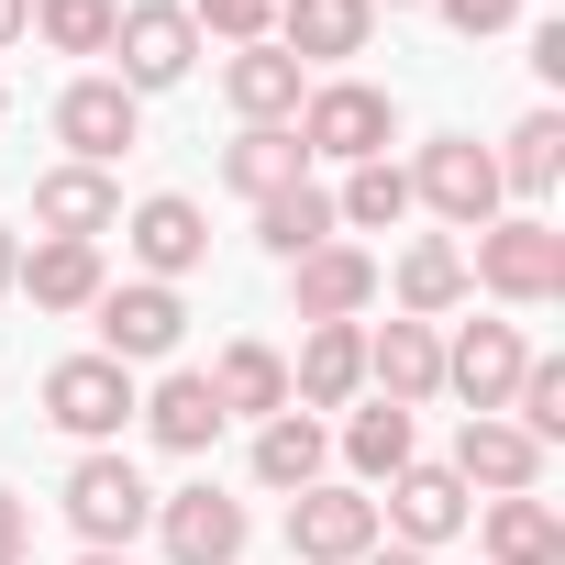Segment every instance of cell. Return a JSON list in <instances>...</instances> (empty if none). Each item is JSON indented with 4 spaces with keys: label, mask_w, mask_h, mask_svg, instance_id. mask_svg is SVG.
<instances>
[{
    "label": "cell",
    "mask_w": 565,
    "mask_h": 565,
    "mask_svg": "<svg viewBox=\"0 0 565 565\" xmlns=\"http://www.w3.org/2000/svg\"><path fill=\"white\" fill-rule=\"evenodd\" d=\"M466 277H477L488 300H510V311H543V300H565V233L543 211H510V222L477 233V266Z\"/></svg>",
    "instance_id": "cell-1"
},
{
    "label": "cell",
    "mask_w": 565,
    "mask_h": 565,
    "mask_svg": "<svg viewBox=\"0 0 565 565\" xmlns=\"http://www.w3.org/2000/svg\"><path fill=\"white\" fill-rule=\"evenodd\" d=\"M300 156H344V167H377L388 145H399V111H388V89H366V78H322L311 100H300Z\"/></svg>",
    "instance_id": "cell-2"
},
{
    "label": "cell",
    "mask_w": 565,
    "mask_h": 565,
    "mask_svg": "<svg viewBox=\"0 0 565 565\" xmlns=\"http://www.w3.org/2000/svg\"><path fill=\"white\" fill-rule=\"evenodd\" d=\"M67 521H78V543H89V554H122V543L156 521V488L134 477V455L89 444V455L67 466Z\"/></svg>",
    "instance_id": "cell-3"
},
{
    "label": "cell",
    "mask_w": 565,
    "mask_h": 565,
    "mask_svg": "<svg viewBox=\"0 0 565 565\" xmlns=\"http://www.w3.org/2000/svg\"><path fill=\"white\" fill-rule=\"evenodd\" d=\"M411 200H433L455 233H488L510 189H499V156H488L477 134H433V145H422V167H411Z\"/></svg>",
    "instance_id": "cell-4"
},
{
    "label": "cell",
    "mask_w": 565,
    "mask_h": 565,
    "mask_svg": "<svg viewBox=\"0 0 565 565\" xmlns=\"http://www.w3.org/2000/svg\"><path fill=\"white\" fill-rule=\"evenodd\" d=\"M134 411H145L134 366H111V355H67V366H45V422H56V433H78V444H111Z\"/></svg>",
    "instance_id": "cell-5"
},
{
    "label": "cell",
    "mask_w": 565,
    "mask_h": 565,
    "mask_svg": "<svg viewBox=\"0 0 565 565\" xmlns=\"http://www.w3.org/2000/svg\"><path fill=\"white\" fill-rule=\"evenodd\" d=\"M111 56H122V89L145 100V89H178L189 67H200V23L178 12V0H134V12L111 23Z\"/></svg>",
    "instance_id": "cell-6"
},
{
    "label": "cell",
    "mask_w": 565,
    "mask_h": 565,
    "mask_svg": "<svg viewBox=\"0 0 565 565\" xmlns=\"http://www.w3.org/2000/svg\"><path fill=\"white\" fill-rule=\"evenodd\" d=\"M89 311H100V355H111V366H156V355H178V333H189V300L156 289V277H122V289H100Z\"/></svg>",
    "instance_id": "cell-7"
},
{
    "label": "cell",
    "mask_w": 565,
    "mask_h": 565,
    "mask_svg": "<svg viewBox=\"0 0 565 565\" xmlns=\"http://www.w3.org/2000/svg\"><path fill=\"white\" fill-rule=\"evenodd\" d=\"M56 145H67V167H111L122 145H145V100L122 78H78L56 100Z\"/></svg>",
    "instance_id": "cell-8"
},
{
    "label": "cell",
    "mask_w": 565,
    "mask_h": 565,
    "mask_svg": "<svg viewBox=\"0 0 565 565\" xmlns=\"http://www.w3.org/2000/svg\"><path fill=\"white\" fill-rule=\"evenodd\" d=\"M377 521H388L411 554H433V543H455V532L477 521V499H466V477H455V466H422V455H411V466L388 477V510H377Z\"/></svg>",
    "instance_id": "cell-9"
},
{
    "label": "cell",
    "mask_w": 565,
    "mask_h": 565,
    "mask_svg": "<svg viewBox=\"0 0 565 565\" xmlns=\"http://www.w3.org/2000/svg\"><path fill=\"white\" fill-rule=\"evenodd\" d=\"M521 366H532V344H521L510 322H466V333L444 344V388L466 399V422H477V411H510Z\"/></svg>",
    "instance_id": "cell-10"
},
{
    "label": "cell",
    "mask_w": 565,
    "mask_h": 565,
    "mask_svg": "<svg viewBox=\"0 0 565 565\" xmlns=\"http://www.w3.org/2000/svg\"><path fill=\"white\" fill-rule=\"evenodd\" d=\"M377 543V499L366 488H300L289 499V554L300 565H355Z\"/></svg>",
    "instance_id": "cell-11"
},
{
    "label": "cell",
    "mask_w": 565,
    "mask_h": 565,
    "mask_svg": "<svg viewBox=\"0 0 565 565\" xmlns=\"http://www.w3.org/2000/svg\"><path fill=\"white\" fill-rule=\"evenodd\" d=\"M122 244H134V266L156 277V289H178V277L211 255V222H200V200H178V189H156V200H134V222H122Z\"/></svg>",
    "instance_id": "cell-12"
},
{
    "label": "cell",
    "mask_w": 565,
    "mask_h": 565,
    "mask_svg": "<svg viewBox=\"0 0 565 565\" xmlns=\"http://www.w3.org/2000/svg\"><path fill=\"white\" fill-rule=\"evenodd\" d=\"M156 543H167V565H233L244 554V499L178 488V499H156Z\"/></svg>",
    "instance_id": "cell-13"
},
{
    "label": "cell",
    "mask_w": 565,
    "mask_h": 565,
    "mask_svg": "<svg viewBox=\"0 0 565 565\" xmlns=\"http://www.w3.org/2000/svg\"><path fill=\"white\" fill-rule=\"evenodd\" d=\"M455 477H466V488H488V499H521V488H543V444H532L521 422L477 411V422L455 433Z\"/></svg>",
    "instance_id": "cell-14"
},
{
    "label": "cell",
    "mask_w": 565,
    "mask_h": 565,
    "mask_svg": "<svg viewBox=\"0 0 565 565\" xmlns=\"http://www.w3.org/2000/svg\"><path fill=\"white\" fill-rule=\"evenodd\" d=\"M289 300H300V322H355L377 300V255L366 244H311L289 266Z\"/></svg>",
    "instance_id": "cell-15"
},
{
    "label": "cell",
    "mask_w": 565,
    "mask_h": 565,
    "mask_svg": "<svg viewBox=\"0 0 565 565\" xmlns=\"http://www.w3.org/2000/svg\"><path fill=\"white\" fill-rule=\"evenodd\" d=\"M222 100H233L244 122H300L311 67H300L289 45H233V56H222Z\"/></svg>",
    "instance_id": "cell-16"
},
{
    "label": "cell",
    "mask_w": 565,
    "mask_h": 565,
    "mask_svg": "<svg viewBox=\"0 0 565 565\" xmlns=\"http://www.w3.org/2000/svg\"><path fill=\"white\" fill-rule=\"evenodd\" d=\"M366 377H377L388 411H422V399L444 388V333H433V322H377V333H366Z\"/></svg>",
    "instance_id": "cell-17"
},
{
    "label": "cell",
    "mask_w": 565,
    "mask_h": 565,
    "mask_svg": "<svg viewBox=\"0 0 565 565\" xmlns=\"http://www.w3.org/2000/svg\"><path fill=\"white\" fill-rule=\"evenodd\" d=\"M366 34H377L366 0H277V34L266 45H289L300 67H333V56H366Z\"/></svg>",
    "instance_id": "cell-18"
},
{
    "label": "cell",
    "mask_w": 565,
    "mask_h": 565,
    "mask_svg": "<svg viewBox=\"0 0 565 565\" xmlns=\"http://www.w3.org/2000/svg\"><path fill=\"white\" fill-rule=\"evenodd\" d=\"M34 222H45V233H67V244H100V233L122 222L111 167H45V178H34Z\"/></svg>",
    "instance_id": "cell-19"
},
{
    "label": "cell",
    "mask_w": 565,
    "mask_h": 565,
    "mask_svg": "<svg viewBox=\"0 0 565 565\" xmlns=\"http://www.w3.org/2000/svg\"><path fill=\"white\" fill-rule=\"evenodd\" d=\"M355 388H366V322H311L289 399H300V411H344Z\"/></svg>",
    "instance_id": "cell-20"
},
{
    "label": "cell",
    "mask_w": 565,
    "mask_h": 565,
    "mask_svg": "<svg viewBox=\"0 0 565 565\" xmlns=\"http://www.w3.org/2000/svg\"><path fill=\"white\" fill-rule=\"evenodd\" d=\"M12 289L34 300V311H89L111 277H100V244H67V233H45L23 266H12Z\"/></svg>",
    "instance_id": "cell-21"
},
{
    "label": "cell",
    "mask_w": 565,
    "mask_h": 565,
    "mask_svg": "<svg viewBox=\"0 0 565 565\" xmlns=\"http://www.w3.org/2000/svg\"><path fill=\"white\" fill-rule=\"evenodd\" d=\"M222 178H233L244 200H277V189H300V178H311V156H300L289 122H244V134L222 145Z\"/></svg>",
    "instance_id": "cell-22"
},
{
    "label": "cell",
    "mask_w": 565,
    "mask_h": 565,
    "mask_svg": "<svg viewBox=\"0 0 565 565\" xmlns=\"http://www.w3.org/2000/svg\"><path fill=\"white\" fill-rule=\"evenodd\" d=\"M145 433H156L167 455H211V433H222V399H211V377H200V366L156 377V399H145Z\"/></svg>",
    "instance_id": "cell-23"
},
{
    "label": "cell",
    "mask_w": 565,
    "mask_h": 565,
    "mask_svg": "<svg viewBox=\"0 0 565 565\" xmlns=\"http://www.w3.org/2000/svg\"><path fill=\"white\" fill-rule=\"evenodd\" d=\"M477 532H488V565H565V521H554L532 488H521V499H488Z\"/></svg>",
    "instance_id": "cell-24"
},
{
    "label": "cell",
    "mask_w": 565,
    "mask_h": 565,
    "mask_svg": "<svg viewBox=\"0 0 565 565\" xmlns=\"http://www.w3.org/2000/svg\"><path fill=\"white\" fill-rule=\"evenodd\" d=\"M255 244L277 255V266H300L311 244H333V200L300 178V189H277V200H255Z\"/></svg>",
    "instance_id": "cell-25"
},
{
    "label": "cell",
    "mask_w": 565,
    "mask_h": 565,
    "mask_svg": "<svg viewBox=\"0 0 565 565\" xmlns=\"http://www.w3.org/2000/svg\"><path fill=\"white\" fill-rule=\"evenodd\" d=\"M211 399H222V422H233V411L277 422V411H289V366H277L266 344H222V366H211Z\"/></svg>",
    "instance_id": "cell-26"
},
{
    "label": "cell",
    "mask_w": 565,
    "mask_h": 565,
    "mask_svg": "<svg viewBox=\"0 0 565 565\" xmlns=\"http://www.w3.org/2000/svg\"><path fill=\"white\" fill-rule=\"evenodd\" d=\"M322 455H333V444H322L311 411H277V422L255 433V477H266V488H322Z\"/></svg>",
    "instance_id": "cell-27"
},
{
    "label": "cell",
    "mask_w": 565,
    "mask_h": 565,
    "mask_svg": "<svg viewBox=\"0 0 565 565\" xmlns=\"http://www.w3.org/2000/svg\"><path fill=\"white\" fill-rule=\"evenodd\" d=\"M455 300H466V255H455L444 233H422V244L399 255V311H411V322H444Z\"/></svg>",
    "instance_id": "cell-28"
},
{
    "label": "cell",
    "mask_w": 565,
    "mask_h": 565,
    "mask_svg": "<svg viewBox=\"0 0 565 565\" xmlns=\"http://www.w3.org/2000/svg\"><path fill=\"white\" fill-rule=\"evenodd\" d=\"M554 178H565V122H554V111H521V122H510V156H499V189L543 200Z\"/></svg>",
    "instance_id": "cell-29"
},
{
    "label": "cell",
    "mask_w": 565,
    "mask_h": 565,
    "mask_svg": "<svg viewBox=\"0 0 565 565\" xmlns=\"http://www.w3.org/2000/svg\"><path fill=\"white\" fill-rule=\"evenodd\" d=\"M344 466H355L366 488H388V477L411 466V411H388V399L355 411V422H344Z\"/></svg>",
    "instance_id": "cell-30"
},
{
    "label": "cell",
    "mask_w": 565,
    "mask_h": 565,
    "mask_svg": "<svg viewBox=\"0 0 565 565\" xmlns=\"http://www.w3.org/2000/svg\"><path fill=\"white\" fill-rule=\"evenodd\" d=\"M111 23H122V0H34V34L56 56H111Z\"/></svg>",
    "instance_id": "cell-31"
},
{
    "label": "cell",
    "mask_w": 565,
    "mask_h": 565,
    "mask_svg": "<svg viewBox=\"0 0 565 565\" xmlns=\"http://www.w3.org/2000/svg\"><path fill=\"white\" fill-rule=\"evenodd\" d=\"M399 211H411V167H388V156H377V167H355V178H344V200H333V222H355V233H388Z\"/></svg>",
    "instance_id": "cell-32"
},
{
    "label": "cell",
    "mask_w": 565,
    "mask_h": 565,
    "mask_svg": "<svg viewBox=\"0 0 565 565\" xmlns=\"http://www.w3.org/2000/svg\"><path fill=\"white\" fill-rule=\"evenodd\" d=\"M510 411H521V433H532V444H565V366H554V355H532V366H521V388H510Z\"/></svg>",
    "instance_id": "cell-33"
},
{
    "label": "cell",
    "mask_w": 565,
    "mask_h": 565,
    "mask_svg": "<svg viewBox=\"0 0 565 565\" xmlns=\"http://www.w3.org/2000/svg\"><path fill=\"white\" fill-rule=\"evenodd\" d=\"M189 23H211L222 45H266L277 34V0H189Z\"/></svg>",
    "instance_id": "cell-34"
},
{
    "label": "cell",
    "mask_w": 565,
    "mask_h": 565,
    "mask_svg": "<svg viewBox=\"0 0 565 565\" xmlns=\"http://www.w3.org/2000/svg\"><path fill=\"white\" fill-rule=\"evenodd\" d=\"M444 23L477 45V34H510V23H521V0H444Z\"/></svg>",
    "instance_id": "cell-35"
},
{
    "label": "cell",
    "mask_w": 565,
    "mask_h": 565,
    "mask_svg": "<svg viewBox=\"0 0 565 565\" xmlns=\"http://www.w3.org/2000/svg\"><path fill=\"white\" fill-rule=\"evenodd\" d=\"M23 554H34V510L0 488V565H23Z\"/></svg>",
    "instance_id": "cell-36"
},
{
    "label": "cell",
    "mask_w": 565,
    "mask_h": 565,
    "mask_svg": "<svg viewBox=\"0 0 565 565\" xmlns=\"http://www.w3.org/2000/svg\"><path fill=\"white\" fill-rule=\"evenodd\" d=\"M34 34V0H0V45H23Z\"/></svg>",
    "instance_id": "cell-37"
},
{
    "label": "cell",
    "mask_w": 565,
    "mask_h": 565,
    "mask_svg": "<svg viewBox=\"0 0 565 565\" xmlns=\"http://www.w3.org/2000/svg\"><path fill=\"white\" fill-rule=\"evenodd\" d=\"M355 565H433V554H411V543H366Z\"/></svg>",
    "instance_id": "cell-38"
},
{
    "label": "cell",
    "mask_w": 565,
    "mask_h": 565,
    "mask_svg": "<svg viewBox=\"0 0 565 565\" xmlns=\"http://www.w3.org/2000/svg\"><path fill=\"white\" fill-rule=\"evenodd\" d=\"M12 266H23V244H12V222H0V289H12Z\"/></svg>",
    "instance_id": "cell-39"
},
{
    "label": "cell",
    "mask_w": 565,
    "mask_h": 565,
    "mask_svg": "<svg viewBox=\"0 0 565 565\" xmlns=\"http://www.w3.org/2000/svg\"><path fill=\"white\" fill-rule=\"evenodd\" d=\"M78 565H134V554H78Z\"/></svg>",
    "instance_id": "cell-40"
},
{
    "label": "cell",
    "mask_w": 565,
    "mask_h": 565,
    "mask_svg": "<svg viewBox=\"0 0 565 565\" xmlns=\"http://www.w3.org/2000/svg\"><path fill=\"white\" fill-rule=\"evenodd\" d=\"M366 12H377V0H366ZM388 12H411V0H388Z\"/></svg>",
    "instance_id": "cell-41"
},
{
    "label": "cell",
    "mask_w": 565,
    "mask_h": 565,
    "mask_svg": "<svg viewBox=\"0 0 565 565\" xmlns=\"http://www.w3.org/2000/svg\"><path fill=\"white\" fill-rule=\"evenodd\" d=\"M0 111H12V89H0Z\"/></svg>",
    "instance_id": "cell-42"
}]
</instances>
